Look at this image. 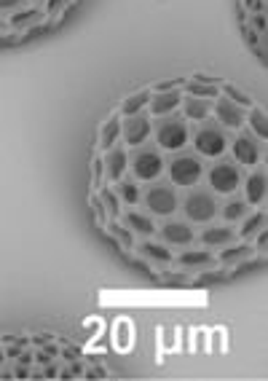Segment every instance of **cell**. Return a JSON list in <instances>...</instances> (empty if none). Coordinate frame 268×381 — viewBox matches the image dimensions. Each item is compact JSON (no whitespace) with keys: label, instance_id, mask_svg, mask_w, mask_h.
I'll use <instances>...</instances> for the list:
<instances>
[{"label":"cell","instance_id":"6da1fadb","mask_svg":"<svg viewBox=\"0 0 268 381\" xmlns=\"http://www.w3.org/2000/svg\"><path fill=\"white\" fill-rule=\"evenodd\" d=\"M151 135L156 137V143L164 151H180V148L188 145L191 126H188V118L180 110V105L169 113L151 115Z\"/></svg>","mask_w":268,"mask_h":381},{"label":"cell","instance_id":"7a4b0ae2","mask_svg":"<svg viewBox=\"0 0 268 381\" xmlns=\"http://www.w3.org/2000/svg\"><path fill=\"white\" fill-rule=\"evenodd\" d=\"M196 129L191 132L193 137V148L201 153V156H223L225 148H228V132L223 123L215 118V113H209L207 118L193 121Z\"/></svg>","mask_w":268,"mask_h":381},{"label":"cell","instance_id":"3957f363","mask_svg":"<svg viewBox=\"0 0 268 381\" xmlns=\"http://www.w3.org/2000/svg\"><path fill=\"white\" fill-rule=\"evenodd\" d=\"M131 169H134V175H137L140 180H156V177L164 172L161 151H159V148H153V145H148V140H145V143H140V145H134V151H131Z\"/></svg>","mask_w":268,"mask_h":381},{"label":"cell","instance_id":"277c9868","mask_svg":"<svg viewBox=\"0 0 268 381\" xmlns=\"http://www.w3.org/2000/svg\"><path fill=\"white\" fill-rule=\"evenodd\" d=\"M201 175H204V167H201V161L196 159L193 153L183 151V148L175 151V159L169 161V177H172V183L188 188V185H196V183H199Z\"/></svg>","mask_w":268,"mask_h":381},{"label":"cell","instance_id":"5b68a950","mask_svg":"<svg viewBox=\"0 0 268 381\" xmlns=\"http://www.w3.org/2000/svg\"><path fill=\"white\" fill-rule=\"evenodd\" d=\"M121 115V113H118ZM151 137V113L145 110H137V113H129V115H121V140L126 145H140Z\"/></svg>","mask_w":268,"mask_h":381},{"label":"cell","instance_id":"8992f818","mask_svg":"<svg viewBox=\"0 0 268 381\" xmlns=\"http://www.w3.org/2000/svg\"><path fill=\"white\" fill-rule=\"evenodd\" d=\"M183 209H185V215L191 217V220L207 223V220H212L215 212H217V201H215V196H212L207 188H196V191L188 193Z\"/></svg>","mask_w":268,"mask_h":381},{"label":"cell","instance_id":"52a82bcc","mask_svg":"<svg viewBox=\"0 0 268 381\" xmlns=\"http://www.w3.org/2000/svg\"><path fill=\"white\" fill-rule=\"evenodd\" d=\"M231 151H233V156H236V161H239V164L252 167V164H257V161H260V156H263V140L252 135L249 126H247V129L241 126L239 135L233 137Z\"/></svg>","mask_w":268,"mask_h":381},{"label":"cell","instance_id":"ba28073f","mask_svg":"<svg viewBox=\"0 0 268 381\" xmlns=\"http://www.w3.org/2000/svg\"><path fill=\"white\" fill-rule=\"evenodd\" d=\"M209 185H212V191H217V193H233L241 185L239 167L231 164V161H217V164L209 169Z\"/></svg>","mask_w":268,"mask_h":381},{"label":"cell","instance_id":"9c48e42d","mask_svg":"<svg viewBox=\"0 0 268 381\" xmlns=\"http://www.w3.org/2000/svg\"><path fill=\"white\" fill-rule=\"evenodd\" d=\"M145 204L151 207L153 215H172L177 209V193L167 183H156L145 193Z\"/></svg>","mask_w":268,"mask_h":381},{"label":"cell","instance_id":"30bf717a","mask_svg":"<svg viewBox=\"0 0 268 381\" xmlns=\"http://www.w3.org/2000/svg\"><path fill=\"white\" fill-rule=\"evenodd\" d=\"M126 164H129V153L123 151V143H115L107 148V159H105V169H107V177L110 180H121L123 172H126Z\"/></svg>","mask_w":268,"mask_h":381},{"label":"cell","instance_id":"8fae6325","mask_svg":"<svg viewBox=\"0 0 268 381\" xmlns=\"http://www.w3.org/2000/svg\"><path fill=\"white\" fill-rule=\"evenodd\" d=\"M236 239L233 225H209L207 231L201 234V242L207 247H220V244H231Z\"/></svg>","mask_w":268,"mask_h":381},{"label":"cell","instance_id":"7c38bea8","mask_svg":"<svg viewBox=\"0 0 268 381\" xmlns=\"http://www.w3.org/2000/svg\"><path fill=\"white\" fill-rule=\"evenodd\" d=\"M161 236H164V242H169V244H188V242H193V231L188 228L185 223H167L161 228Z\"/></svg>","mask_w":268,"mask_h":381},{"label":"cell","instance_id":"4fadbf2b","mask_svg":"<svg viewBox=\"0 0 268 381\" xmlns=\"http://www.w3.org/2000/svg\"><path fill=\"white\" fill-rule=\"evenodd\" d=\"M265 201V172H252L247 177V204H263Z\"/></svg>","mask_w":268,"mask_h":381},{"label":"cell","instance_id":"5bb4252c","mask_svg":"<svg viewBox=\"0 0 268 381\" xmlns=\"http://www.w3.org/2000/svg\"><path fill=\"white\" fill-rule=\"evenodd\" d=\"M118 140H121V115L113 113V115L105 121L102 132H99V148H105V151H107L110 145L118 143Z\"/></svg>","mask_w":268,"mask_h":381},{"label":"cell","instance_id":"9a60e30c","mask_svg":"<svg viewBox=\"0 0 268 381\" xmlns=\"http://www.w3.org/2000/svg\"><path fill=\"white\" fill-rule=\"evenodd\" d=\"M247 126H249V132L255 137H260V140H265L268 137V121H265V113L260 110L257 105H252L249 110H247Z\"/></svg>","mask_w":268,"mask_h":381},{"label":"cell","instance_id":"2e32d148","mask_svg":"<svg viewBox=\"0 0 268 381\" xmlns=\"http://www.w3.org/2000/svg\"><path fill=\"white\" fill-rule=\"evenodd\" d=\"M177 261L183 263L185 269H207V266H212V263H215L207 250H188V252L180 255Z\"/></svg>","mask_w":268,"mask_h":381},{"label":"cell","instance_id":"e0dca14e","mask_svg":"<svg viewBox=\"0 0 268 381\" xmlns=\"http://www.w3.org/2000/svg\"><path fill=\"white\" fill-rule=\"evenodd\" d=\"M126 225H129L131 231H137V234H145V236H151L153 231H156V223L151 220L148 215H140V212H129L123 217Z\"/></svg>","mask_w":268,"mask_h":381},{"label":"cell","instance_id":"ac0fdd59","mask_svg":"<svg viewBox=\"0 0 268 381\" xmlns=\"http://www.w3.org/2000/svg\"><path fill=\"white\" fill-rule=\"evenodd\" d=\"M252 258V247L249 244H236V247H228V250L220 252V261L223 263H244V261H249Z\"/></svg>","mask_w":268,"mask_h":381},{"label":"cell","instance_id":"d6986e66","mask_svg":"<svg viewBox=\"0 0 268 381\" xmlns=\"http://www.w3.org/2000/svg\"><path fill=\"white\" fill-rule=\"evenodd\" d=\"M148 97H151V89H143V91H137V94H131V97H126L123 99V105H121V115H129V113H137V110H143V107L148 105Z\"/></svg>","mask_w":268,"mask_h":381},{"label":"cell","instance_id":"ffe728a7","mask_svg":"<svg viewBox=\"0 0 268 381\" xmlns=\"http://www.w3.org/2000/svg\"><path fill=\"white\" fill-rule=\"evenodd\" d=\"M118 199H123L126 204H137V201H143V193H140V185L137 183H129V180H118Z\"/></svg>","mask_w":268,"mask_h":381},{"label":"cell","instance_id":"44dd1931","mask_svg":"<svg viewBox=\"0 0 268 381\" xmlns=\"http://www.w3.org/2000/svg\"><path fill=\"white\" fill-rule=\"evenodd\" d=\"M247 212H249V204H247V199H231L225 204V209H223V217L225 220H241V217H247Z\"/></svg>","mask_w":268,"mask_h":381},{"label":"cell","instance_id":"7402d4cb","mask_svg":"<svg viewBox=\"0 0 268 381\" xmlns=\"http://www.w3.org/2000/svg\"><path fill=\"white\" fill-rule=\"evenodd\" d=\"M263 228H265V212L260 209V212H255L252 217H247V220H244V225H241L239 234H241L244 239H252V236L257 234V231H263Z\"/></svg>","mask_w":268,"mask_h":381},{"label":"cell","instance_id":"603a6c76","mask_svg":"<svg viewBox=\"0 0 268 381\" xmlns=\"http://www.w3.org/2000/svg\"><path fill=\"white\" fill-rule=\"evenodd\" d=\"M143 255H148V258H153V261H159V263H169L172 261V255H169V250L167 247H161V244H153V242H145L143 247Z\"/></svg>","mask_w":268,"mask_h":381},{"label":"cell","instance_id":"cb8c5ba5","mask_svg":"<svg viewBox=\"0 0 268 381\" xmlns=\"http://www.w3.org/2000/svg\"><path fill=\"white\" fill-rule=\"evenodd\" d=\"M102 207H105V212L110 217H118L121 212V199H118L115 191H102Z\"/></svg>","mask_w":268,"mask_h":381},{"label":"cell","instance_id":"d4e9b609","mask_svg":"<svg viewBox=\"0 0 268 381\" xmlns=\"http://www.w3.org/2000/svg\"><path fill=\"white\" fill-rule=\"evenodd\" d=\"M110 234H113V236L118 239V242L123 244V247H131V242H134L129 231H123V228H121V225H118V223H113V225H110Z\"/></svg>","mask_w":268,"mask_h":381},{"label":"cell","instance_id":"484cf974","mask_svg":"<svg viewBox=\"0 0 268 381\" xmlns=\"http://www.w3.org/2000/svg\"><path fill=\"white\" fill-rule=\"evenodd\" d=\"M62 378H75V376H83V368H81V362H75V360H70V368L65 373H59Z\"/></svg>","mask_w":268,"mask_h":381},{"label":"cell","instance_id":"4316f807","mask_svg":"<svg viewBox=\"0 0 268 381\" xmlns=\"http://www.w3.org/2000/svg\"><path fill=\"white\" fill-rule=\"evenodd\" d=\"M83 376H86V378H105L107 373H105V368H99V365H94V368H89V370L83 373Z\"/></svg>","mask_w":268,"mask_h":381},{"label":"cell","instance_id":"83f0119b","mask_svg":"<svg viewBox=\"0 0 268 381\" xmlns=\"http://www.w3.org/2000/svg\"><path fill=\"white\" fill-rule=\"evenodd\" d=\"M255 247H257L260 252H263L265 247H268V236H265V231H257V234H255Z\"/></svg>","mask_w":268,"mask_h":381},{"label":"cell","instance_id":"f1b7e54d","mask_svg":"<svg viewBox=\"0 0 268 381\" xmlns=\"http://www.w3.org/2000/svg\"><path fill=\"white\" fill-rule=\"evenodd\" d=\"M164 279L172 282V285H188V279H185L183 274H164Z\"/></svg>","mask_w":268,"mask_h":381},{"label":"cell","instance_id":"f546056e","mask_svg":"<svg viewBox=\"0 0 268 381\" xmlns=\"http://www.w3.org/2000/svg\"><path fill=\"white\" fill-rule=\"evenodd\" d=\"M35 360L41 362V365H49V362H51V354L43 349V352H35Z\"/></svg>","mask_w":268,"mask_h":381},{"label":"cell","instance_id":"4dcf8cb0","mask_svg":"<svg viewBox=\"0 0 268 381\" xmlns=\"http://www.w3.org/2000/svg\"><path fill=\"white\" fill-rule=\"evenodd\" d=\"M17 376H19V378H30L33 373L27 370V365H22V362H19V368H17V373H14V378H17Z\"/></svg>","mask_w":268,"mask_h":381},{"label":"cell","instance_id":"1f68e13d","mask_svg":"<svg viewBox=\"0 0 268 381\" xmlns=\"http://www.w3.org/2000/svg\"><path fill=\"white\" fill-rule=\"evenodd\" d=\"M41 376H43V378H54V376H59V373H57V365H51V362H49V365H46V373H41Z\"/></svg>","mask_w":268,"mask_h":381},{"label":"cell","instance_id":"d6a6232c","mask_svg":"<svg viewBox=\"0 0 268 381\" xmlns=\"http://www.w3.org/2000/svg\"><path fill=\"white\" fill-rule=\"evenodd\" d=\"M99 177H102V169H99V161H94V188H99Z\"/></svg>","mask_w":268,"mask_h":381},{"label":"cell","instance_id":"836d02e7","mask_svg":"<svg viewBox=\"0 0 268 381\" xmlns=\"http://www.w3.org/2000/svg\"><path fill=\"white\" fill-rule=\"evenodd\" d=\"M19 352H22L19 344H17V346H9V349H6V357H19Z\"/></svg>","mask_w":268,"mask_h":381},{"label":"cell","instance_id":"e575fe53","mask_svg":"<svg viewBox=\"0 0 268 381\" xmlns=\"http://www.w3.org/2000/svg\"><path fill=\"white\" fill-rule=\"evenodd\" d=\"M30 360H33V354H30V352H19V362L22 365H27Z\"/></svg>","mask_w":268,"mask_h":381},{"label":"cell","instance_id":"d590c367","mask_svg":"<svg viewBox=\"0 0 268 381\" xmlns=\"http://www.w3.org/2000/svg\"><path fill=\"white\" fill-rule=\"evenodd\" d=\"M62 354H65V360L70 362V360H75V357H78V352H73V349H67V352H62Z\"/></svg>","mask_w":268,"mask_h":381}]
</instances>
